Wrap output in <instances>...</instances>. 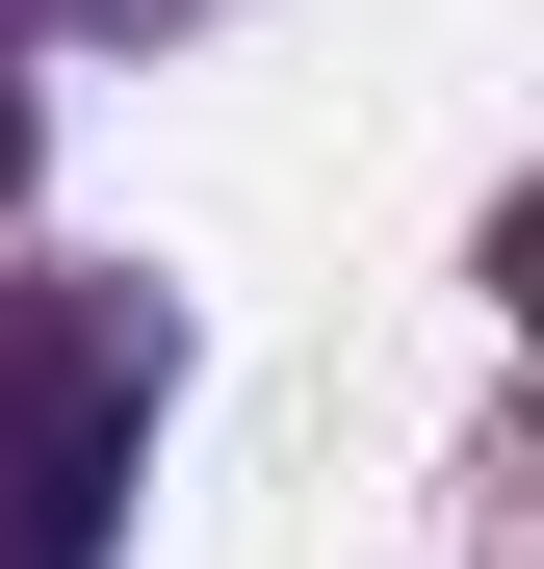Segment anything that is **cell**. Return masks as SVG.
<instances>
[{
	"label": "cell",
	"mask_w": 544,
	"mask_h": 569,
	"mask_svg": "<svg viewBox=\"0 0 544 569\" xmlns=\"http://www.w3.org/2000/svg\"><path fill=\"white\" fill-rule=\"evenodd\" d=\"M130 415H156V337H105V311H0V569H105V518H130Z\"/></svg>",
	"instance_id": "obj_1"
}]
</instances>
